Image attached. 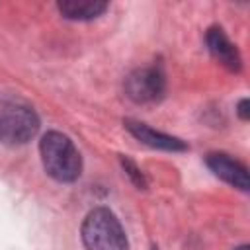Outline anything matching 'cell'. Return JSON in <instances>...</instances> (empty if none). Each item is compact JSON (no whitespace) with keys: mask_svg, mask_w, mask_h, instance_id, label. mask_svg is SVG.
Returning a JSON list of instances; mask_svg holds the SVG:
<instances>
[{"mask_svg":"<svg viewBox=\"0 0 250 250\" xmlns=\"http://www.w3.org/2000/svg\"><path fill=\"white\" fill-rule=\"evenodd\" d=\"M125 127L131 131V135H135L141 143H145V145H148V146L162 148V150H186V145H184L180 139L170 137V135H164V133H160V131H154V129H150V127L145 125V123L127 119V121H125Z\"/></svg>","mask_w":250,"mask_h":250,"instance_id":"obj_7","label":"cell"},{"mask_svg":"<svg viewBox=\"0 0 250 250\" xmlns=\"http://www.w3.org/2000/svg\"><path fill=\"white\" fill-rule=\"evenodd\" d=\"M105 10H107V4L100 2V0H62V2H59V12L64 18L78 20V21L94 20V18L102 16Z\"/></svg>","mask_w":250,"mask_h":250,"instance_id":"obj_8","label":"cell"},{"mask_svg":"<svg viewBox=\"0 0 250 250\" xmlns=\"http://www.w3.org/2000/svg\"><path fill=\"white\" fill-rule=\"evenodd\" d=\"M238 115H240L244 121L250 117V111H248V100H240V104H238Z\"/></svg>","mask_w":250,"mask_h":250,"instance_id":"obj_9","label":"cell"},{"mask_svg":"<svg viewBox=\"0 0 250 250\" xmlns=\"http://www.w3.org/2000/svg\"><path fill=\"white\" fill-rule=\"evenodd\" d=\"M39 152L45 172L51 178L59 182H74L80 176L82 158L74 143L66 135L59 131H49L39 143Z\"/></svg>","mask_w":250,"mask_h":250,"instance_id":"obj_1","label":"cell"},{"mask_svg":"<svg viewBox=\"0 0 250 250\" xmlns=\"http://www.w3.org/2000/svg\"><path fill=\"white\" fill-rule=\"evenodd\" d=\"M205 160L217 178H221L223 182H227L242 191L248 189V170L244 164H240L238 160L230 158L225 152H211V154H207Z\"/></svg>","mask_w":250,"mask_h":250,"instance_id":"obj_5","label":"cell"},{"mask_svg":"<svg viewBox=\"0 0 250 250\" xmlns=\"http://www.w3.org/2000/svg\"><path fill=\"white\" fill-rule=\"evenodd\" d=\"M207 39V47L211 51V55L229 70L232 72H238L240 70V55H238V49L230 43V39L225 35V31L221 27H211L205 35Z\"/></svg>","mask_w":250,"mask_h":250,"instance_id":"obj_6","label":"cell"},{"mask_svg":"<svg viewBox=\"0 0 250 250\" xmlns=\"http://www.w3.org/2000/svg\"><path fill=\"white\" fill-rule=\"evenodd\" d=\"M234 250H250V248H248V244H242V246H238V248H234Z\"/></svg>","mask_w":250,"mask_h":250,"instance_id":"obj_10","label":"cell"},{"mask_svg":"<svg viewBox=\"0 0 250 250\" xmlns=\"http://www.w3.org/2000/svg\"><path fill=\"white\" fill-rule=\"evenodd\" d=\"M82 242L88 250H127V236L119 219L107 207L92 209L82 223Z\"/></svg>","mask_w":250,"mask_h":250,"instance_id":"obj_2","label":"cell"},{"mask_svg":"<svg viewBox=\"0 0 250 250\" xmlns=\"http://www.w3.org/2000/svg\"><path fill=\"white\" fill-rule=\"evenodd\" d=\"M166 78L158 66H143L125 78V94L137 104L156 102L164 96Z\"/></svg>","mask_w":250,"mask_h":250,"instance_id":"obj_4","label":"cell"},{"mask_svg":"<svg viewBox=\"0 0 250 250\" xmlns=\"http://www.w3.org/2000/svg\"><path fill=\"white\" fill-rule=\"evenodd\" d=\"M39 129L37 113L18 102L0 104V141L6 145H25Z\"/></svg>","mask_w":250,"mask_h":250,"instance_id":"obj_3","label":"cell"}]
</instances>
